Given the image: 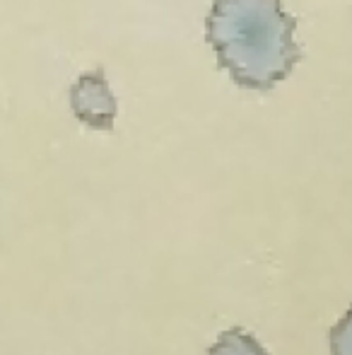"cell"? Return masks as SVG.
Here are the masks:
<instances>
[{
    "label": "cell",
    "instance_id": "obj_4",
    "mask_svg": "<svg viewBox=\"0 0 352 355\" xmlns=\"http://www.w3.org/2000/svg\"><path fill=\"white\" fill-rule=\"evenodd\" d=\"M331 355H352V307L331 329Z\"/></svg>",
    "mask_w": 352,
    "mask_h": 355
},
{
    "label": "cell",
    "instance_id": "obj_3",
    "mask_svg": "<svg viewBox=\"0 0 352 355\" xmlns=\"http://www.w3.org/2000/svg\"><path fill=\"white\" fill-rule=\"evenodd\" d=\"M207 355H268L261 341L244 329H227L217 336Z\"/></svg>",
    "mask_w": 352,
    "mask_h": 355
},
{
    "label": "cell",
    "instance_id": "obj_1",
    "mask_svg": "<svg viewBox=\"0 0 352 355\" xmlns=\"http://www.w3.org/2000/svg\"><path fill=\"white\" fill-rule=\"evenodd\" d=\"M297 17L282 0H212L205 17V39L217 66L232 83L254 92H270L302 61L295 39Z\"/></svg>",
    "mask_w": 352,
    "mask_h": 355
},
{
    "label": "cell",
    "instance_id": "obj_2",
    "mask_svg": "<svg viewBox=\"0 0 352 355\" xmlns=\"http://www.w3.org/2000/svg\"><path fill=\"white\" fill-rule=\"evenodd\" d=\"M71 109L87 128L111 131L118 114V102L111 94L104 68L89 71L71 87Z\"/></svg>",
    "mask_w": 352,
    "mask_h": 355
}]
</instances>
